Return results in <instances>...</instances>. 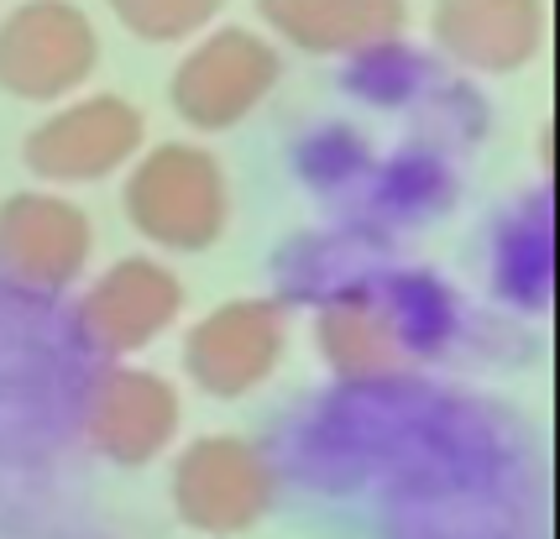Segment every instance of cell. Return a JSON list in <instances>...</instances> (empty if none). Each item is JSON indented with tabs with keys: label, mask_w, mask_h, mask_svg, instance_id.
Wrapping results in <instances>:
<instances>
[{
	"label": "cell",
	"mask_w": 560,
	"mask_h": 539,
	"mask_svg": "<svg viewBox=\"0 0 560 539\" xmlns=\"http://www.w3.org/2000/svg\"><path fill=\"white\" fill-rule=\"evenodd\" d=\"M126 215L142 225L152 242H215L220 221H225V184H220L215 157H205L195 148H158L126 189Z\"/></svg>",
	"instance_id": "obj_1"
},
{
	"label": "cell",
	"mask_w": 560,
	"mask_h": 539,
	"mask_svg": "<svg viewBox=\"0 0 560 539\" xmlns=\"http://www.w3.org/2000/svg\"><path fill=\"white\" fill-rule=\"evenodd\" d=\"M95 69V32L63 0H32L0 26V84L11 95L52 99Z\"/></svg>",
	"instance_id": "obj_2"
},
{
	"label": "cell",
	"mask_w": 560,
	"mask_h": 539,
	"mask_svg": "<svg viewBox=\"0 0 560 539\" xmlns=\"http://www.w3.org/2000/svg\"><path fill=\"white\" fill-rule=\"evenodd\" d=\"M278 58L252 32H220L178 69L173 99L195 126H231L242 121L257 99L268 95Z\"/></svg>",
	"instance_id": "obj_3"
},
{
	"label": "cell",
	"mask_w": 560,
	"mask_h": 539,
	"mask_svg": "<svg viewBox=\"0 0 560 539\" xmlns=\"http://www.w3.org/2000/svg\"><path fill=\"white\" fill-rule=\"evenodd\" d=\"M90 257V221L58 195H16L0 204V268L16 283L58 289Z\"/></svg>",
	"instance_id": "obj_4"
},
{
	"label": "cell",
	"mask_w": 560,
	"mask_h": 539,
	"mask_svg": "<svg viewBox=\"0 0 560 539\" xmlns=\"http://www.w3.org/2000/svg\"><path fill=\"white\" fill-rule=\"evenodd\" d=\"M142 137V116L126 105V99H84V105H69L58 110L48 126L32 131L26 142V163L43 173V178H100L116 163L131 157Z\"/></svg>",
	"instance_id": "obj_5"
},
{
	"label": "cell",
	"mask_w": 560,
	"mask_h": 539,
	"mask_svg": "<svg viewBox=\"0 0 560 539\" xmlns=\"http://www.w3.org/2000/svg\"><path fill=\"white\" fill-rule=\"evenodd\" d=\"M268 503V466L242 441H199L178 466V508L195 529L236 535Z\"/></svg>",
	"instance_id": "obj_6"
},
{
	"label": "cell",
	"mask_w": 560,
	"mask_h": 539,
	"mask_svg": "<svg viewBox=\"0 0 560 539\" xmlns=\"http://www.w3.org/2000/svg\"><path fill=\"white\" fill-rule=\"evenodd\" d=\"M278 345H283V319L272 304H225L195 330L189 367L210 392L236 398L272 372Z\"/></svg>",
	"instance_id": "obj_7"
},
{
	"label": "cell",
	"mask_w": 560,
	"mask_h": 539,
	"mask_svg": "<svg viewBox=\"0 0 560 539\" xmlns=\"http://www.w3.org/2000/svg\"><path fill=\"white\" fill-rule=\"evenodd\" d=\"M178 424V398L152 372H110L90 398V435L116 461H147L168 445Z\"/></svg>",
	"instance_id": "obj_8"
},
{
	"label": "cell",
	"mask_w": 560,
	"mask_h": 539,
	"mask_svg": "<svg viewBox=\"0 0 560 539\" xmlns=\"http://www.w3.org/2000/svg\"><path fill=\"white\" fill-rule=\"evenodd\" d=\"M178 283L158 262H121L95 283L84 304V330L105 351H131L178 315Z\"/></svg>",
	"instance_id": "obj_9"
},
{
	"label": "cell",
	"mask_w": 560,
	"mask_h": 539,
	"mask_svg": "<svg viewBox=\"0 0 560 539\" xmlns=\"http://www.w3.org/2000/svg\"><path fill=\"white\" fill-rule=\"evenodd\" d=\"M440 43L477 69H518L539 48V0H440Z\"/></svg>",
	"instance_id": "obj_10"
},
{
	"label": "cell",
	"mask_w": 560,
	"mask_h": 539,
	"mask_svg": "<svg viewBox=\"0 0 560 539\" xmlns=\"http://www.w3.org/2000/svg\"><path fill=\"white\" fill-rule=\"evenodd\" d=\"M262 11L283 37L315 52L383 43L404 26V0H262Z\"/></svg>",
	"instance_id": "obj_11"
},
{
	"label": "cell",
	"mask_w": 560,
	"mask_h": 539,
	"mask_svg": "<svg viewBox=\"0 0 560 539\" xmlns=\"http://www.w3.org/2000/svg\"><path fill=\"white\" fill-rule=\"evenodd\" d=\"M325 351H330V362L341 372H383L393 367V356H398V341H393V325L377 309H366V304H336L330 315H325Z\"/></svg>",
	"instance_id": "obj_12"
},
{
	"label": "cell",
	"mask_w": 560,
	"mask_h": 539,
	"mask_svg": "<svg viewBox=\"0 0 560 539\" xmlns=\"http://www.w3.org/2000/svg\"><path fill=\"white\" fill-rule=\"evenodd\" d=\"M110 5L131 32H142L152 43H168V37L205 26V16H215L220 0H110Z\"/></svg>",
	"instance_id": "obj_13"
}]
</instances>
